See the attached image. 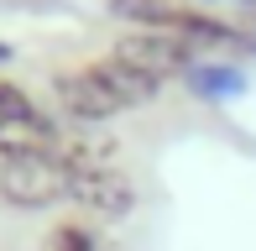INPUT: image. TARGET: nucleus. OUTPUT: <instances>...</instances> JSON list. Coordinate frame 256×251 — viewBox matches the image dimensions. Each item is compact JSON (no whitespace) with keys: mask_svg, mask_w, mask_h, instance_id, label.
<instances>
[{"mask_svg":"<svg viewBox=\"0 0 256 251\" xmlns=\"http://www.w3.org/2000/svg\"><path fill=\"white\" fill-rule=\"evenodd\" d=\"M157 94H162V78L120 63L115 52L100 58V63H84V68H63L52 78V100L74 126H104V120L120 116V110L152 105Z\"/></svg>","mask_w":256,"mask_h":251,"instance_id":"f257e3e1","label":"nucleus"},{"mask_svg":"<svg viewBox=\"0 0 256 251\" xmlns=\"http://www.w3.org/2000/svg\"><path fill=\"white\" fill-rule=\"evenodd\" d=\"M68 199V178L58 157H21V162H0V204L10 210H52Z\"/></svg>","mask_w":256,"mask_h":251,"instance_id":"f03ea898","label":"nucleus"},{"mask_svg":"<svg viewBox=\"0 0 256 251\" xmlns=\"http://www.w3.org/2000/svg\"><path fill=\"white\" fill-rule=\"evenodd\" d=\"M136 184L120 173V168H104V173H84L68 184V204L89 214L94 225H115V220H131L136 214Z\"/></svg>","mask_w":256,"mask_h":251,"instance_id":"7ed1b4c3","label":"nucleus"},{"mask_svg":"<svg viewBox=\"0 0 256 251\" xmlns=\"http://www.w3.org/2000/svg\"><path fill=\"white\" fill-rule=\"evenodd\" d=\"M110 52L120 63H131V68H142V74L162 78V84H168V78H183L194 63H199L194 48L183 37H172V32H131V37H120Z\"/></svg>","mask_w":256,"mask_h":251,"instance_id":"20e7f679","label":"nucleus"},{"mask_svg":"<svg viewBox=\"0 0 256 251\" xmlns=\"http://www.w3.org/2000/svg\"><path fill=\"white\" fill-rule=\"evenodd\" d=\"M183 84H188V94L204 100V105H230V100H240V94L251 89V78H246V68H240V63L199 58L188 74H183Z\"/></svg>","mask_w":256,"mask_h":251,"instance_id":"39448f33","label":"nucleus"},{"mask_svg":"<svg viewBox=\"0 0 256 251\" xmlns=\"http://www.w3.org/2000/svg\"><path fill=\"white\" fill-rule=\"evenodd\" d=\"M115 21H131L136 32H178V0H104Z\"/></svg>","mask_w":256,"mask_h":251,"instance_id":"423d86ee","label":"nucleus"},{"mask_svg":"<svg viewBox=\"0 0 256 251\" xmlns=\"http://www.w3.org/2000/svg\"><path fill=\"white\" fill-rule=\"evenodd\" d=\"M0 126H58L16 78H0Z\"/></svg>","mask_w":256,"mask_h":251,"instance_id":"0eeeda50","label":"nucleus"},{"mask_svg":"<svg viewBox=\"0 0 256 251\" xmlns=\"http://www.w3.org/2000/svg\"><path fill=\"white\" fill-rule=\"evenodd\" d=\"M42 251H110V246H104V230L94 220H63L48 230Z\"/></svg>","mask_w":256,"mask_h":251,"instance_id":"6e6552de","label":"nucleus"},{"mask_svg":"<svg viewBox=\"0 0 256 251\" xmlns=\"http://www.w3.org/2000/svg\"><path fill=\"white\" fill-rule=\"evenodd\" d=\"M6 58H10V48H6V42H0V63H6Z\"/></svg>","mask_w":256,"mask_h":251,"instance_id":"1a4fd4ad","label":"nucleus"},{"mask_svg":"<svg viewBox=\"0 0 256 251\" xmlns=\"http://www.w3.org/2000/svg\"><path fill=\"white\" fill-rule=\"evenodd\" d=\"M199 6H204V10H209V6H220V0H199Z\"/></svg>","mask_w":256,"mask_h":251,"instance_id":"9d476101","label":"nucleus"},{"mask_svg":"<svg viewBox=\"0 0 256 251\" xmlns=\"http://www.w3.org/2000/svg\"><path fill=\"white\" fill-rule=\"evenodd\" d=\"M246 6H251V10H256V0H246Z\"/></svg>","mask_w":256,"mask_h":251,"instance_id":"9b49d317","label":"nucleus"}]
</instances>
